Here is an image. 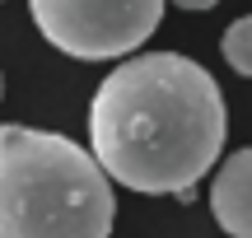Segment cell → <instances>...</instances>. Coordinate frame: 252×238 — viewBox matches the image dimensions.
Masks as SVG:
<instances>
[{"label": "cell", "mask_w": 252, "mask_h": 238, "mask_svg": "<svg viewBox=\"0 0 252 238\" xmlns=\"http://www.w3.org/2000/svg\"><path fill=\"white\" fill-rule=\"evenodd\" d=\"M89 145L112 182L145 196H182L224 149V93L191 56L140 52L98 84Z\"/></svg>", "instance_id": "cell-1"}, {"label": "cell", "mask_w": 252, "mask_h": 238, "mask_svg": "<svg viewBox=\"0 0 252 238\" xmlns=\"http://www.w3.org/2000/svg\"><path fill=\"white\" fill-rule=\"evenodd\" d=\"M117 196L70 136L0 126V238H108Z\"/></svg>", "instance_id": "cell-2"}, {"label": "cell", "mask_w": 252, "mask_h": 238, "mask_svg": "<svg viewBox=\"0 0 252 238\" xmlns=\"http://www.w3.org/2000/svg\"><path fill=\"white\" fill-rule=\"evenodd\" d=\"M28 9L37 33L80 61H117L163 19V0H28Z\"/></svg>", "instance_id": "cell-3"}, {"label": "cell", "mask_w": 252, "mask_h": 238, "mask_svg": "<svg viewBox=\"0 0 252 238\" xmlns=\"http://www.w3.org/2000/svg\"><path fill=\"white\" fill-rule=\"evenodd\" d=\"M210 210L224 234L252 238V145L234 149L220 164L215 182H210Z\"/></svg>", "instance_id": "cell-4"}, {"label": "cell", "mask_w": 252, "mask_h": 238, "mask_svg": "<svg viewBox=\"0 0 252 238\" xmlns=\"http://www.w3.org/2000/svg\"><path fill=\"white\" fill-rule=\"evenodd\" d=\"M220 52H224V61L234 65L238 75H248V80H252V14L248 19H234V24L224 28Z\"/></svg>", "instance_id": "cell-5"}, {"label": "cell", "mask_w": 252, "mask_h": 238, "mask_svg": "<svg viewBox=\"0 0 252 238\" xmlns=\"http://www.w3.org/2000/svg\"><path fill=\"white\" fill-rule=\"evenodd\" d=\"M173 5H182V9H210V5H220V0H173Z\"/></svg>", "instance_id": "cell-6"}, {"label": "cell", "mask_w": 252, "mask_h": 238, "mask_svg": "<svg viewBox=\"0 0 252 238\" xmlns=\"http://www.w3.org/2000/svg\"><path fill=\"white\" fill-rule=\"evenodd\" d=\"M0 93H5V80H0Z\"/></svg>", "instance_id": "cell-7"}]
</instances>
